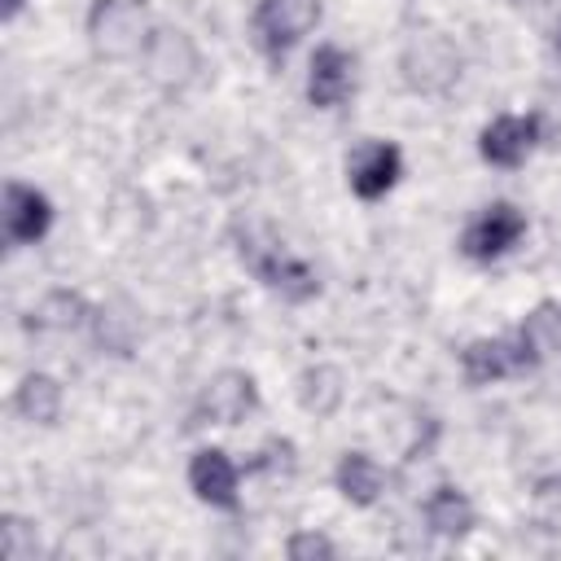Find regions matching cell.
Instances as JSON below:
<instances>
[{"label": "cell", "mask_w": 561, "mask_h": 561, "mask_svg": "<svg viewBox=\"0 0 561 561\" xmlns=\"http://www.w3.org/2000/svg\"><path fill=\"white\" fill-rule=\"evenodd\" d=\"M320 22V0H259L254 35L267 57H285Z\"/></svg>", "instance_id": "obj_1"}, {"label": "cell", "mask_w": 561, "mask_h": 561, "mask_svg": "<svg viewBox=\"0 0 561 561\" xmlns=\"http://www.w3.org/2000/svg\"><path fill=\"white\" fill-rule=\"evenodd\" d=\"M526 232V215L513 202H491L478 219H469V228L460 232V250L473 263H491L500 254H508Z\"/></svg>", "instance_id": "obj_2"}, {"label": "cell", "mask_w": 561, "mask_h": 561, "mask_svg": "<svg viewBox=\"0 0 561 561\" xmlns=\"http://www.w3.org/2000/svg\"><path fill=\"white\" fill-rule=\"evenodd\" d=\"M460 368H465L469 386H491V381H504L513 373L535 368V355L526 351V342L517 333L513 337H482V342H469L460 351Z\"/></svg>", "instance_id": "obj_3"}, {"label": "cell", "mask_w": 561, "mask_h": 561, "mask_svg": "<svg viewBox=\"0 0 561 561\" xmlns=\"http://www.w3.org/2000/svg\"><path fill=\"white\" fill-rule=\"evenodd\" d=\"M241 254L250 259L254 276H259L267 289H276L280 298H289V302H302V298H311V294L320 289V276H316L302 259H294L285 245H267V250L241 245Z\"/></svg>", "instance_id": "obj_4"}, {"label": "cell", "mask_w": 561, "mask_h": 561, "mask_svg": "<svg viewBox=\"0 0 561 561\" xmlns=\"http://www.w3.org/2000/svg\"><path fill=\"white\" fill-rule=\"evenodd\" d=\"M88 35L105 57H127L149 44V35H140V9L131 0H96L88 13Z\"/></svg>", "instance_id": "obj_5"}, {"label": "cell", "mask_w": 561, "mask_h": 561, "mask_svg": "<svg viewBox=\"0 0 561 561\" xmlns=\"http://www.w3.org/2000/svg\"><path fill=\"white\" fill-rule=\"evenodd\" d=\"M399 175H403V153L390 140H364L346 162V180H351L355 197H364V202L386 197Z\"/></svg>", "instance_id": "obj_6"}, {"label": "cell", "mask_w": 561, "mask_h": 561, "mask_svg": "<svg viewBox=\"0 0 561 561\" xmlns=\"http://www.w3.org/2000/svg\"><path fill=\"white\" fill-rule=\"evenodd\" d=\"M48 224H53V202L31 184L9 180V188H4V232H9V241L13 245H35L48 232Z\"/></svg>", "instance_id": "obj_7"}, {"label": "cell", "mask_w": 561, "mask_h": 561, "mask_svg": "<svg viewBox=\"0 0 561 561\" xmlns=\"http://www.w3.org/2000/svg\"><path fill=\"white\" fill-rule=\"evenodd\" d=\"M254 408H259V386H254L250 373H237V368L219 373V377L206 386V394H202V412H206L215 425H237V421H245Z\"/></svg>", "instance_id": "obj_8"}, {"label": "cell", "mask_w": 561, "mask_h": 561, "mask_svg": "<svg viewBox=\"0 0 561 561\" xmlns=\"http://www.w3.org/2000/svg\"><path fill=\"white\" fill-rule=\"evenodd\" d=\"M188 486L202 504L215 508H237V465L228 460V451L219 447H202L188 460Z\"/></svg>", "instance_id": "obj_9"}, {"label": "cell", "mask_w": 561, "mask_h": 561, "mask_svg": "<svg viewBox=\"0 0 561 561\" xmlns=\"http://www.w3.org/2000/svg\"><path fill=\"white\" fill-rule=\"evenodd\" d=\"M351 57L337 48V44H320L311 53V70H307V101L316 110H333L346 101L351 92Z\"/></svg>", "instance_id": "obj_10"}, {"label": "cell", "mask_w": 561, "mask_h": 561, "mask_svg": "<svg viewBox=\"0 0 561 561\" xmlns=\"http://www.w3.org/2000/svg\"><path fill=\"white\" fill-rule=\"evenodd\" d=\"M535 140H539V118L535 114H504V118H495L486 131H482V140H478V149H482V158L486 162H495V167H517L530 149H535Z\"/></svg>", "instance_id": "obj_11"}, {"label": "cell", "mask_w": 561, "mask_h": 561, "mask_svg": "<svg viewBox=\"0 0 561 561\" xmlns=\"http://www.w3.org/2000/svg\"><path fill=\"white\" fill-rule=\"evenodd\" d=\"M145 61H149V75L153 79L184 83L197 70V48L188 44L184 31H153L149 44H145Z\"/></svg>", "instance_id": "obj_12"}, {"label": "cell", "mask_w": 561, "mask_h": 561, "mask_svg": "<svg viewBox=\"0 0 561 561\" xmlns=\"http://www.w3.org/2000/svg\"><path fill=\"white\" fill-rule=\"evenodd\" d=\"M333 482H337V491H342L351 504H377L386 473H381V465H377L368 451H346V456L337 460Z\"/></svg>", "instance_id": "obj_13"}, {"label": "cell", "mask_w": 561, "mask_h": 561, "mask_svg": "<svg viewBox=\"0 0 561 561\" xmlns=\"http://www.w3.org/2000/svg\"><path fill=\"white\" fill-rule=\"evenodd\" d=\"M425 522H430L434 535H443V539H460V535L473 530V504H469L465 491H456V486H438V491L425 500Z\"/></svg>", "instance_id": "obj_14"}, {"label": "cell", "mask_w": 561, "mask_h": 561, "mask_svg": "<svg viewBox=\"0 0 561 561\" xmlns=\"http://www.w3.org/2000/svg\"><path fill=\"white\" fill-rule=\"evenodd\" d=\"M13 408L31 425H53L57 412H61V386L53 377H44V373H31V377H22V386L13 394Z\"/></svg>", "instance_id": "obj_15"}, {"label": "cell", "mask_w": 561, "mask_h": 561, "mask_svg": "<svg viewBox=\"0 0 561 561\" xmlns=\"http://www.w3.org/2000/svg\"><path fill=\"white\" fill-rule=\"evenodd\" d=\"M517 337L526 342V351L535 355V364L548 359V355H561V302H539V307L522 320Z\"/></svg>", "instance_id": "obj_16"}, {"label": "cell", "mask_w": 561, "mask_h": 561, "mask_svg": "<svg viewBox=\"0 0 561 561\" xmlns=\"http://www.w3.org/2000/svg\"><path fill=\"white\" fill-rule=\"evenodd\" d=\"M88 320V302L70 289H57L48 294L35 311H31V329H48V333H66V329H79Z\"/></svg>", "instance_id": "obj_17"}, {"label": "cell", "mask_w": 561, "mask_h": 561, "mask_svg": "<svg viewBox=\"0 0 561 561\" xmlns=\"http://www.w3.org/2000/svg\"><path fill=\"white\" fill-rule=\"evenodd\" d=\"M298 399H302V408H307V412L329 416V412L342 403V373H337V368H329V364L307 368V373H302V381H298Z\"/></svg>", "instance_id": "obj_18"}, {"label": "cell", "mask_w": 561, "mask_h": 561, "mask_svg": "<svg viewBox=\"0 0 561 561\" xmlns=\"http://www.w3.org/2000/svg\"><path fill=\"white\" fill-rule=\"evenodd\" d=\"M250 469H259V473H289L294 469V443L289 438L263 443V451L250 460Z\"/></svg>", "instance_id": "obj_19"}, {"label": "cell", "mask_w": 561, "mask_h": 561, "mask_svg": "<svg viewBox=\"0 0 561 561\" xmlns=\"http://www.w3.org/2000/svg\"><path fill=\"white\" fill-rule=\"evenodd\" d=\"M285 552L294 557V561H329L337 548H333V539H324V535H316V530H298L289 543H285Z\"/></svg>", "instance_id": "obj_20"}, {"label": "cell", "mask_w": 561, "mask_h": 561, "mask_svg": "<svg viewBox=\"0 0 561 561\" xmlns=\"http://www.w3.org/2000/svg\"><path fill=\"white\" fill-rule=\"evenodd\" d=\"M22 4H26V0H4V18H18Z\"/></svg>", "instance_id": "obj_21"}, {"label": "cell", "mask_w": 561, "mask_h": 561, "mask_svg": "<svg viewBox=\"0 0 561 561\" xmlns=\"http://www.w3.org/2000/svg\"><path fill=\"white\" fill-rule=\"evenodd\" d=\"M557 53H561V26H557Z\"/></svg>", "instance_id": "obj_22"}]
</instances>
